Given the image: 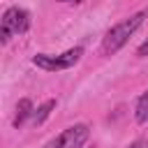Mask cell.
<instances>
[{"label":"cell","instance_id":"30bf717a","mask_svg":"<svg viewBox=\"0 0 148 148\" xmlns=\"http://www.w3.org/2000/svg\"><path fill=\"white\" fill-rule=\"evenodd\" d=\"M58 2H83V0H58Z\"/></svg>","mask_w":148,"mask_h":148},{"label":"cell","instance_id":"5b68a950","mask_svg":"<svg viewBox=\"0 0 148 148\" xmlns=\"http://www.w3.org/2000/svg\"><path fill=\"white\" fill-rule=\"evenodd\" d=\"M32 113H35V106H32V102L28 99V97H23V99H18V104H16V113H14V127H21L28 118H32Z\"/></svg>","mask_w":148,"mask_h":148},{"label":"cell","instance_id":"277c9868","mask_svg":"<svg viewBox=\"0 0 148 148\" xmlns=\"http://www.w3.org/2000/svg\"><path fill=\"white\" fill-rule=\"evenodd\" d=\"M90 139V127L86 123H74L60 134H56L51 141L44 143V148H83Z\"/></svg>","mask_w":148,"mask_h":148},{"label":"cell","instance_id":"3957f363","mask_svg":"<svg viewBox=\"0 0 148 148\" xmlns=\"http://www.w3.org/2000/svg\"><path fill=\"white\" fill-rule=\"evenodd\" d=\"M30 30V14L28 9L23 7H7L5 14H2V21H0V37H2V44H7L14 35H23Z\"/></svg>","mask_w":148,"mask_h":148},{"label":"cell","instance_id":"9c48e42d","mask_svg":"<svg viewBox=\"0 0 148 148\" xmlns=\"http://www.w3.org/2000/svg\"><path fill=\"white\" fill-rule=\"evenodd\" d=\"M127 148H148V139H136V141H132Z\"/></svg>","mask_w":148,"mask_h":148},{"label":"cell","instance_id":"52a82bcc","mask_svg":"<svg viewBox=\"0 0 148 148\" xmlns=\"http://www.w3.org/2000/svg\"><path fill=\"white\" fill-rule=\"evenodd\" d=\"M134 120L139 125L148 123V90H143L136 99V106H134Z\"/></svg>","mask_w":148,"mask_h":148},{"label":"cell","instance_id":"ba28073f","mask_svg":"<svg viewBox=\"0 0 148 148\" xmlns=\"http://www.w3.org/2000/svg\"><path fill=\"white\" fill-rule=\"evenodd\" d=\"M136 56H139V58H146V56H148V39H146L143 44H139V49H136Z\"/></svg>","mask_w":148,"mask_h":148},{"label":"cell","instance_id":"6da1fadb","mask_svg":"<svg viewBox=\"0 0 148 148\" xmlns=\"http://www.w3.org/2000/svg\"><path fill=\"white\" fill-rule=\"evenodd\" d=\"M146 16H148V9H141V12H136V14L127 16V18H123V21H118L116 25H111V28L106 30L104 39H102V51H104L106 56L118 53V51L130 42V37L141 28V23H143Z\"/></svg>","mask_w":148,"mask_h":148},{"label":"cell","instance_id":"7a4b0ae2","mask_svg":"<svg viewBox=\"0 0 148 148\" xmlns=\"http://www.w3.org/2000/svg\"><path fill=\"white\" fill-rule=\"evenodd\" d=\"M83 56V46H74V49H67L65 53H58V56H51V53H35L32 56V65L44 69V72H62V69H69L74 67Z\"/></svg>","mask_w":148,"mask_h":148},{"label":"cell","instance_id":"8992f818","mask_svg":"<svg viewBox=\"0 0 148 148\" xmlns=\"http://www.w3.org/2000/svg\"><path fill=\"white\" fill-rule=\"evenodd\" d=\"M56 104H58L56 99H46V102H42V104L35 109V113H32V125H35V127H37V125H42V123L51 116V111L56 109Z\"/></svg>","mask_w":148,"mask_h":148}]
</instances>
